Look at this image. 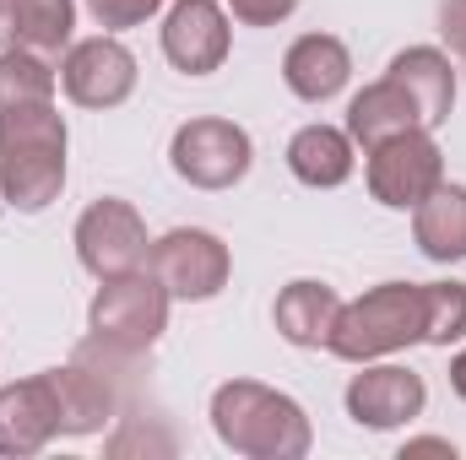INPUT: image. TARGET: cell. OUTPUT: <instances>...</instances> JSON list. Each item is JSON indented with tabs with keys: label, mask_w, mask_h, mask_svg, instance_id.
Masks as SVG:
<instances>
[{
	"label": "cell",
	"mask_w": 466,
	"mask_h": 460,
	"mask_svg": "<svg viewBox=\"0 0 466 460\" xmlns=\"http://www.w3.org/2000/svg\"><path fill=\"white\" fill-rule=\"evenodd\" d=\"M87 331L130 352H152V342L168 331V287L152 271L109 276L87 309Z\"/></svg>",
	"instance_id": "4"
},
{
	"label": "cell",
	"mask_w": 466,
	"mask_h": 460,
	"mask_svg": "<svg viewBox=\"0 0 466 460\" xmlns=\"http://www.w3.org/2000/svg\"><path fill=\"white\" fill-rule=\"evenodd\" d=\"M440 33H445V44L466 60V0H440Z\"/></svg>",
	"instance_id": "25"
},
{
	"label": "cell",
	"mask_w": 466,
	"mask_h": 460,
	"mask_svg": "<svg viewBox=\"0 0 466 460\" xmlns=\"http://www.w3.org/2000/svg\"><path fill=\"white\" fill-rule=\"evenodd\" d=\"M348 76H352V55H348V44L331 38V33H304L282 55V82L304 104H331L348 87Z\"/></svg>",
	"instance_id": "13"
},
{
	"label": "cell",
	"mask_w": 466,
	"mask_h": 460,
	"mask_svg": "<svg viewBox=\"0 0 466 460\" xmlns=\"http://www.w3.org/2000/svg\"><path fill=\"white\" fill-rule=\"evenodd\" d=\"M147 223H141V212L130 206V201H115V195H104V201H93L87 212H82V223H76V260L98 276V282H109V276H125V271H141L147 265Z\"/></svg>",
	"instance_id": "8"
},
{
	"label": "cell",
	"mask_w": 466,
	"mask_h": 460,
	"mask_svg": "<svg viewBox=\"0 0 466 460\" xmlns=\"http://www.w3.org/2000/svg\"><path fill=\"white\" fill-rule=\"evenodd\" d=\"M401 130H423V119H418L412 98L390 76H380L374 87H363L348 104V135H352V146H363V152L390 141V135H401Z\"/></svg>",
	"instance_id": "18"
},
{
	"label": "cell",
	"mask_w": 466,
	"mask_h": 460,
	"mask_svg": "<svg viewBox=\"0 0 466 460\" xmlns=\"http://www.w3.org/2000/svg\"><path fill=\"white\" fill-rule=\"evenodd\" d=\"M60 434V385L55 368L22 385H0V455H38Z\"/></svg>",
	"instance_id": "12"
},
{
	"label": "cell",
	"mask_w": 466,
	"mask_h": 460,
	"mask_svg": "<svg viewBox=\"0 0 466 460\" xmlns=\"http://www.w3.org/2000/svg\"><path fill=\"white\" fill-rule=\"evenodd\" d=\"M157 5H163V0H87L93 22H98V27H109V33H119V27H141Z\"/></svg>",
	"instance_id": "23"
},
{
	"label": "cell",
	"mask_w": 466,
	"mask_h": 460,
	"mask_svg": "<svg viewBox=\"0 0 466 460\" xmlns=\"http://www.w3.org/2000/svg\"><path fill=\"white\" fill-rule=\"evenodd\" d=\"M337 315H342L337 287L309 282V276H304V282H288V287L277 293V309H271V320H277L282 342H293V346H326V342H331Z\"/></svg>",
	"instance_id": "16"
},
{
	"label": "cell",
	"mask_w": 466,
	"mask_h": 460,
	"mask_svg": "<svg viewBox=\"0 0 466 460\" xmlns=\"http://www.w3.org/2000/svg\"><path fill=\"white\" fill-rule=\"evenodd\" d=\"M451 390L466 401V352H456V357H451Z\"/></svg>",
	"instance_id": "27"
},
{
	"label": "cell",
	"mask_w": 466,
	"mask_h": 460,
	"mask_svg": "<svg viewBox=\"0 0 466 460\" xmlns=\"http://www.w3.org/2000/svg\"><path fill=\"white\" fill-rule=\"evenodd\" d=\"M130 450L174 455V434H152V428H141V406H130V412H125V428L109 439V455H130Z\"/></svg>",
	"instance_id": "22"
},
{
	"label": "cell",
	"mask_w": 466,
	"mask_h": 460,
	"mask_svg": "<svg viewBox=\"0 0 466 460\" xmlns=\"http://www.w3.org/2000/svg\"><path fill=\"white\" fill-rule=\"evenodd\" d=\"M27 104H55V65L33 49H0V115Z\"/></svg>",
	"instance_id": "20"
},
{
	"label": "cell",
	"mask_w": 466,
	"mask_h": 460,
	"mask_svg": "<svg viewBox=\"0 0 466 460\" xmlns=\"http://www.w3.org/2000/svg\"><path fill=\"white\" fill-rule=\"evenodd\" d=\"M352 135L337 125H304L293 141H288V168L299 185L309 190H337L352 179Z\"/></svg>",
	"instance_id": "17"
},
{
	"label": "cell",
	"mask_w": 466,
	"mask_h": 460,
	"mask_svg": "<svg viewBox=\"0 0 466 460\" xmlns=\"http://www.w3.org/2000/svg\"><path fill=\"white\" fill-rule=\"evenodd\" d=\"M401 455H451L456 460V445H451V439H407Z\"/></svg>",
	"instance_id": "26"
},
{
	"label": "cell",
	"mask_w": 466,
	"mask_h": 460,
	"mask_svg": "<svg viewBox=\"0 0 466 460\" xmlns=\"http://www.w3.org/2000/svg\"><path fill=\"white\" fill-rule=\"evenodd\" d=\"M228 11L218 0H174L163 16V55L185 76H212L228 60Z\"/></svg>",
	"instance_id": "10"
},
{
	"label": "cell",
	"mask_w": 466,
	"mask_h": 460,
	"mask_svg": "<svg viewBox=\"0 0 466 460\" xmlns=\"http://www.w3.org/2000/svg\"><path fill=\"white\" fill-rule=\"evenodd\" d=\"M66 185V119L55 104L0 115V195L16 212H44Z\"/></svg>",
	"instance_id": "2"
},
{
	"label": "cell",
	"mask_w": 466,
	"mask_h": 460,
	"mask_svg": "<svg viewBox=\"0 0 466 460\" xmlns=\"http://www.w3.org/2000/svg\"><path fill=\"white\" fill-rule=\"evenodd\" d=\"M445 185V152L429 130H401L380 146H369V190L390 212H412Z\"/></svg>",
	"instance_id": "5"
},
{
	"label": "cell",
	"mask_w": 466,
	"mask_h": 460,
	"mask_svg": "<svg viewBox=\"0 0 466 460\" xmlns=\"http://www.w3.org/2000/svg\"><path fill=\"white\" fill-rule=\"evenodd\" d=\"M168 163L196 190H233L249 174L255 146H249V130L233 125V119H190V125L174 130Z\"/></svg>",
	"instance_id": "6"
},
{
	"label": "cell",
	"mask_w": 466,
	"mask_h": 460,
	"mask_svg": "<svg viewBox=\"0 0 466 460\" xmlns=\"http://www.w3.org/2000/svg\"><path fill=\"white\" fill-rule=\"evenodd\" d=\"M429 293V325L423 342L429 346H451L466 336V287L461 282H423Z\"/></svg>",
	"instance_id": "21"
},
{
	"label": "cell",
	"mask_w": 466,
	"mask_h": 460,
	"mask_svg": "<svg viewBox=\"0 0 466 460\" xmlns=\"http://www.w3.org/2000/svg\"><path fill=\"white\" fill-rule=\"evenodd\" d=\"M342 401H348V417L358 423V428L385 434V428H401V423L423 417L429 390H423V374L396 368V363H380V368L352 374V385H348Z\"/></svg>",
	"instance_id": "11"
},
{
	"label": "cell",
	"mask_w": 466,
	"mask_h": 460,
	"mask_svg": "<svg viewBox=\"0 0 466 460\" xmlns=\"http://www.w3.org/2000/svg\"><path fill=\"white\" fill-rule=\"evenodd\" d=\"M212 428L244 460H304L315 434L309 417L293 395L255 385V379H228L212 395Z\"/></svg>",
	"instance_id": "1"
},
{
	"label": "cell",
	"mask_w": 466,
	"mask_h": 460,
	"mask_svg": "<svg viewBox=\"0 0 466 460\" xmlns=\"http://www.w3.org/2000/svg\"><path fill=\"white\" fill-rule=\"evenodd\" d=\"M423 325H429V293L418 282H380L363 298L342 304L326 346L342 363H374V357L423 342Z\"/></svg>",
	"instance_id": "3"
},
{
	"label": "cell",
	"mask_w": 466,
	"mask_h": 460,
	"mask_svg": "<svg viewBox=\"0 0 466 460\" xmlns=\"http://www.w3.org/2000/svg\"><path fill=\"white\" fill-rule=\"evenodd\" d=\"M76 5L71 0H0V49L60 55L71 44Z\"/></svg>",
	"instance_id": "15"
},
{
	"label": "cell",
	"mask_w": 466,
	"mask_h": 460,
	"mask_svg": "<svg viewBox=\"0 0 466 460\" xmlns=\"http://www.w3.org/2000/svg\"><path fill=\"white\" fill-rule=\"evenodd\" d=\"M385 76L412 98V109H418V119H423V130H434V125L451 119V109H456V71H451V60H445L440 49L412 44V49H401V55L385 65Z\"/></svg>",
	"instance_id": "14"
},
{
	"label": "cell",
	"mask_w": 466,
	"mask_h": 460,
	"mask_svg": "<svg viewBox=\"0 0 466 460\" xmlns=\"http://www.w3.org/2000/svg\"><path fill=\"white\" fill-rule=\"evenodd\" d=\"M60 82H66V98L82 104V109H119L136 93V55L119 38H104V33L82 38V44L66 49Z\"/></svg>",
	"instance_id": "9"
},
{
	"label": "cell",
	"mask_w": 466,
	"mask_h": 460,
	"mask_svg": "<svg viewBox=\"0 0 466 460\" xmlns=\"http://www.w3.org/2000/svg\"><path fill=\"white\" fill-rule=\"evenodd\" d=\"M228 11L244 27H277L299 11V0H228Z\"/></svg>",
	"instance_id": "24"
},
{
	"label": "cell",
	"mask_w": 466,
	"mask_h": 460,
	"mask_svg": "<svg viewBox=\"0 0 466 460\" xmlns=\"http://www.w3.org/2000/svg\"><path fill=\"white\" fill-rule=\"evenodd\" d=\"M147 265L152 276L168 287V298H185V304H207L228 287V244L207 228H174L163 233L152 249H147Z\"/></svg>",
	"instance_id": "7"
},
{
	"label": "cell",
	"mask_w": 466,
	"mask_h": 460,
	"mask_svg": "<svg viewBox=\"0 0 466 460\" xmlns=\"http://www.w3.org/2000/svg\"><path fill=\"white\" fill-rule=\"evenodd\" d=\"M412 238L429 260L451 265V260H466V190L461 185H440L429 201L412 206Z\"/></svg>",
	"instance_id": "19"
}]
</instances>
